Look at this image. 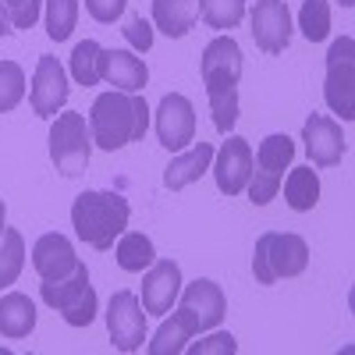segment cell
Instances as JSON below:
<instances>
[{"label": "cell", "mask_w": 355, "mask_h": 355, "mask_svg": "<svg viewBox=\"0 0 355 355\" xmlns=\"http://www.w3.org/2000/svg\"><path fill=\"white\" fill-rule=\"evenodd\" d=\"M202 85L206 100L214 110V128L220 135H231L234 121H239V78H242V46L231 36H217L202 50Z\"/></svg>", "instance_id": "6da1fadb"}, {"label": "cell", "mask_w": 355, "mask_h": 355, "mask_svg": "<svg viewBox=\"0 0 355 355\" xmlns=\"http://www.w3.org/2000/svg\"><path fill=\"white\" fill-rule=\"evenodd\" d=\"M146 128H150V107L139 93L110 89V93H100L89 110V135L107 153L125 150L128 142H142Z\"/></svg>", "instance_id": "7a4b0ae2"}, {"label": "cell", "mask_w": 355, "mask_h": 355, "mask_svg": "<svg viewBox=\"0 0 355 355\" xmlns=\"http://www.w3.org/2000/svg\"><path fill=\"white\" fill-rule=\"evenodd\" d=\"M128 217H132V206L121 192H82L71 202V227L96 252L114 249V242L128 227Z\"/></svg>", "instance_id": "3957f363"}, {"label": "cell", "mask_w": 355, "mask_h": 355, "mask_svg": "<svg viewBox=\"0 0 355 355\" xmlns=\"http://www.w3.org/2000/svg\"><path fill=\"white\" fill-rule=\"evenodd\" d=\"M306 266H309V245L299 234L266 231L256 239V252H252L256 284H277L284 277H299Z\"/></svg>", "instance_id": "277c9868"}, {"label": "cell", "mask_w": 355, "mask_h": 355, "mask_svg": "<svg viewBox=\"0 0 355 355\" xmlns=\"http://www.w3.org/2000/svg\"><path fill=\"white\" fill-rule=\"evenodd\" d=\"M40 299L61 313V320L68 327H89L96 320V291L89 284V270L85 263H78L75 270L61 281H43L40 284Z\"/></svg>", "instance_id": "5b68a950"}, {"label": "cell", "mask_w": 355, "mask_h": 355, "mask_svg": "<svg viewBox=\"0 0 355 355\" xmlns=\"http://www.w3.org/2000/svg\"><path fill=\"white\" fill-rule=\"evenodd\" d=\"M89 157H93V135H89L85 114H78V110L57 114L53 128H50V160H53L57 174H64V178L85 174Z\"/></svg>", "instance_id": "8992f818"}, {"label": "cell", "mask_w": 355, "mask_h": 355, "mask_svg": "<svg viewBox=\"0 0 355 355\" xmlns=\"http://www.w3.org/2000/svg\"><path fill=\"white\" fill-rule=\"evenodd\" d=\"M323 100L341 121L355 117V40L341 36L327 53V78H323Z\"/></svg>", "instance_id": "52a82bcc"}, {"label": "cell", "mask_w": 355, "mask_h": 355, "mask_svg": "<svg viewBox=\"0 0 355 355\" xmlns=\"http://www.w3.org/2000/svg\"><path fill=\"white\" fill-rule=\"evenodd\" d=\"M107 334L117 352H139L146 341V309L135 291H114L107 306Z\"/></svg>", "instance_id": "ba28073f"}, {"label": "cell", "mask_w": 355, "mask_h": 355, "mask_svg": "<svg viewBox=\"0 0 355 355\" xmlns=\"http://www.w3.org/2000/svg\"><path fill=\"white\" fill-rule=\"evenodd\" d=\"M178 299H182L178 313H182V316L189 320V327H192L196 334L220 327V320L227 316V299H224L220 284H217V281H210V277L192 281L182 295H178Z\"/></svg>", "instance_id": "9c48e42d"}, {"label": "cell", "mask_w": 355, "mask_h": 355, "mask_svg": "<svg viewBox=\"0 0 355 355\" xmlns=\"http://www.w3.org/2000/svg\"><path fill=\"white\" fill-rule=\"evenodd\" d=\"M214 182L224 196H242L252 178V146L242 135H227V142L214 153Z\"/></svg>", "instance_id": "30bf717a"}, {"label": "cell", "mask_w": 355, "mask_h": 355, "mask_svg": "<svg viewBox=\"0 0 355 355\" xmlns=\"http://www.w3.org/2000/svg\"><path fill=\"white\" fill-rule=\"evenodd\" d=\"M157 139L164 150L182 153L189 142H196V110L192 100L182 93H167L157 107Z\"/></svg>", "instance_id": "8fae6325"}, {"label": "cell", "mask_w": 355, "mask_h": 355, "mask_svg": "<svg viewBox=\"0 0 355 355\" xmlns=\"http://www.w3.org/2000/svg\"><path fill=\"white\" fill-rule=\"evenodd\" d=\"M252 40L263 53H284L288 43H291V11L284 0H256L252 4Z\"/></svg>", "instance_id": "7c38bea8"}, {"label": "cell", "mask_w": 355, "mask_h": 355, "mask_svg": "<svg viewBox=\"0 0 355 355\" xmlns=\"http://www.w3.org/2000/svg\"><path fill=\"white\" fill-rule=\"evenodd\" d=\"M68 75L64 68L57 64V57L43 53L36 61V71H33V89H28V103H33V114L36 117H57V110H61L68 103Z\"/></svg>", "instance_id": "4fadbf2b"}, {"label": "cell", "mask_w": 355, "mask_h": 355, "mask_svg": "<svg viewBox=\"0 0 355 355\" xmlns=\"http://www.w3.org/2000/svg\"><path fill=\"white\" fill-rule=\"evenodd\" d=\"M178 295H182V266L174 259H153L142 277V299H139L142 309L153 316H164L178 302Z\"/></svg>", "instance_id": "5bb4252c"}, {"label": "cell", "mask_w": 355, "mask_h": 355, "mask_svg": "<svg viewBox=\"0 0 355 355\" xmlns=\"http://www.w3.org/2000/svg\"><path fill=\"white\" fill-rule=\"evenodd\" d=\"M302 142H306V153L316 167H334L348 153V139L341 135V125L334 121V117H323V114L306 117Z\"/></svg>", "instance_id": "9a60e30c"}, {"label": "cell", "mask_w": 355, "mask_h": 355, "mask_svg": "<svg viewBox=\"0 0 355 355\" xmlns=\"http://www.w3.org/2000/svg\"><path fill=\"white\" fill-rule=\"evenodd\" d=\"M100 82L121 93H142L150 82V68L135 50H100Z\"/></svg>", "instance_id": "2e32d148"}, {"label": "cell", "mask_w": 355, "mask_h": 355, "mask_svg": "<svg viewBox=\"0 0 355 355\" xmlns=\"http://www.w3.org/2000/svg\"><path fill=\"white\" fill-rule=\"evenodd\" d=\"M82 259L75 256V245L64 239V234H43V239L33 245V270L40 274V281H61L68 277Z\"/></svg>", "instance_id": "e0dca14e"}, {"label": "cell", "mask_w": 355, "mask_h": 355, "mask_svg": "<svg viewBox=\"0 0 355 355\" xmlns=\"http://www.w3.org/2000/svg\"><path fill=\"white\" fill-rule=\"evenodd\" d=\"M214 146L210 142H196L189 153H178L171 164H167V171H164V185L171 189V192H182V189H189L192 182H199V178L210 171V164H214Z\"/></svg>", "instance_id": "ac0fdd59"}, {"label": "cell", "mask_w": 355, "mask_h": 355, "mask_svg": "<svg viewBox=\"0 0 355 355\" xmlns=\"http://www.w3.org/2000/svg\"><path fill=\"white\" fill-rule=\"evenodd\" d=\"M36 327V306L28 295L21 291H8L4 299H0V334L8 341H21L28 338Z\"/></svg>", "instance_id": "d6986e66"}, {"label": "cell", "mask_w": 355, "mask_h": 355, "mask_svg": "<svg viewBox=\"0 0 355 355\" xmlns=\"http://www.w3.org/2000/svg\"><path fill=\"white\" fill-rule=\"evenodd\" d=\"M199 18V0H153V25L164 36L182 40Z\"/></svg>", "instance_id": "ffe728a7"}, {"label": "cell", "mask_w": 355, "mask_h": 355, "mask_svg": "<svg viewBox=\"0 0 355 355\" xmlns=\"http://www.w3.org/2000/svg\"><path fill=\"white\" fill-rule=\"evenodd\" d=\"M291 160H295V142H291V135L274 132V135H266V139L259 142V150H256V157H252V171L270 174V178H281V182H284V167H288Z\"/></svg>", "instance_id": "44dd1931"}, {"label": "cell", "mask_w": 355, "mask_h": 355, "mask_svg": "<svg viewBox=\"0 0 355 355\" xmlns=\"http://www.w3.org/2000/svg\"><path fill=\"white\" fill-rule=\"evenodd\" d=\"M114 259H117V266H121L125 274H142L146 266L157 259V249L150 242V234L121 231V239H117V245H114Z\"/></svg>", "instance_id": "7402d4cb"}, {"label": "cell", "mask_w": 355, "mask_h": 355, "mask_svg": "<svg viewBox=\"0 0 355 355\" xmlns=\"http://www.w3.org/2000/svg\"><path fill=\"white\" fill-rule=\"evenodd\" d=\"M281 185H284V202L295 214H309L320 202V178L313 167H291V174Z\"/></svg>", "instance_id": "603a6c76"}, {"label": "cell", "mask_w": 355, "mask_h": 355, "mask_svg": "<svg viewBox=\"0 0 355 355\" xmlns=\"http://www.w3.org/2000/svg\"><path fill=\"white\" fill-rule=\"evenodd\" d=\"M192 338H196V331L189 327V320H185L182 313H174L171 320L160 323L157 338L150 341V355H182Z\"/></svg>", "instance_id": "cb8c5ba5"}, {"label": "cell", "mask_w": 355, "mask_h": 355, "mask_svg": "<svg viewBox=\"0 0 355 355\" xmlns=\"http://www.w3.org/2000/svg\"><path fill=\"white\" fill-rule=\"evenodd\" d=\"M25 270V239L21 231L15 227H4V234H0V291L11 288Z\"/></svg>", "instance_id": "d4e9b609"}, {"label": "cell", "mask_w": 355, "mask_h": 355, "mask_svg": "<svg viewBox=\"0 0 355 355\" xmlns=\"http://www.w3.org/2000/svg\"><path fill=\"white\" fill-rule=\"evenodd\" d=\"M299 28L309 43H323L331 36V0H302Z\"/></svg>", "instance_id": "484cf974"}, {"label": "cell", "mask_w": 355, "mask_h": 355, "mask_svg": "<svg viewBox=\"0 0 355 355\" xmlns=\"http://www.w3.org/2000/svg\"><path fill=\"white\" fill-rule=\"evenodd\" d=\"M199 15L210 28L227 33L245 18V0H199Z\"/></svg>", "instance_id": "4316f807"}, {"label": "cell", "mask_w": 355, "mask_h": 355, "mask_svg": "<svg viewBox=\"0 0 355 355\" xmlns=\"http://www.w3.org/2000/svg\"><path fill=\"white\" fill-rule=\"evenodd\" d=\"M100 43L96 40H82L71 50V78L78 85H96L100 82Z\"/></svg>", "instance_id": "83f0119b"}, {"label": "cell", "mask_w": 355, "mask_h": 355, "mask_svg": "<svg viewBox=\"0 0 355 355\" xmlns=\"http://www.w3.org/2000/svg\"><path fill=\"white\" fill-rule=\"evenodd\" d=\"M43 4H46V33H50V40L64 43L75 33L78 0H43Z\"/></svg>", "instance_id": "f1b7e54d"}, {"label": "cell", "mask_w": 355, "mask_h": 355, "mask_svg": "<svg viewBox=\"0 0 355 355\" xmlns=\"http://www.w3.org/2000/svg\"><path fill=\"white\" fill-rule=\"evenodd\" d=\"M25 96V71L15 61H0V114H8Z\"/></svg>", "instance_id": "f546056e"}, {"label": "cell", "mask_w": 355, "mask_h": 355, "mask_svg": "<svg viewBox=\"0 0 355 355\" xmlns=\"http://www.w3.org/2000/svg\"><path fill=\"white\" fill-rule=\"evenodd\" d=\"M4 8H8L11 28H33L40 21L43 0H4Z\"/></svg>", "instance_id": "4dcf8cb0"}, {"label": "cell", "mask_w": 355, "mask_h": 355, "mask_svg": "<svg viewBox=\"0 0 355 355\" xmlns=\"http://www.w3.org/2000/svg\"><path fill=\"white\" fill-rule=\"evenodd\" d=\"M125 8H128V0H85L89 18L100 21V25H114L117 18L125 15Z\"/></svg>", "instance_id": "1f68e13d"}, {"label": "cell", "mask_w": 355, "mask_h": 355, "mask_svg": "<svg viewBox=\"0 0 355 355\" xmlns=\"http://www.w3.org/2000/svg\"><path fill=\"white\" fill-rule=\"evenodd\" d=\"M121 33H125V40L132 43V50H142V53H146V50L153 46V25L146 21L142 15H139V18H132V21L121 28Z\"/></svg>", "instance_id": "d6a6232c"}, {"label": "cell", "mask_w": 355, "mask_h": 355, "mask_svg": "<svg viewBox=\"0 0 355 355\" xmlns=\"http://www.w3.org/2000/svg\"><path fill=\"white\" fill-rule=\"evenodd\" d=\"M234 348H239V345H234V338H231V334H210L206 341L189 345L185 352H192V355H206V352H224V355H231Z\"/></svg>", "instance_id": "836d02e7"}, {"label": "cell", "mask_w": 355, "mask_h": 355, "mask_svg": "<svg viewBox=\"0 0 355 355\" xmlns=\"http://www.w3.org/2000/svg\"><path fill=\"white\" fill-rule=\"evenodd\" d=\"M15 28H11V18H8V8H4V0H0V40L11 36Z\"/></svg>", "instance_id": "e575fe53"}, {"label": "cell", "mask_w": 355, "mask_h": 355, "mask_svg": "<svg viewBox=\"0 0 355 355\" xmlns=\"http://www.w3.org/2000/svg\"><path fill=\"white\" fill-rule=\"evenodd\" d=\"M4 220H8V206H4V199H0V234H4Z\"/></svg>", "instance_id": "d590c367"}, {"label": "cell", "mask_w": 355, "mask_h": 355, "mask_svg": "<svg viewBox=\"0 0 355 355\" xmlns=\"http://www.w3.org/2000/svg\"><path fill=\"white\" fill-rule=\"evenodd\" d=\"M338 4H341V8H352V4H355V0H338Z\"/></svg>", "instance_id": "8d00e7d4"}]
</instances>
